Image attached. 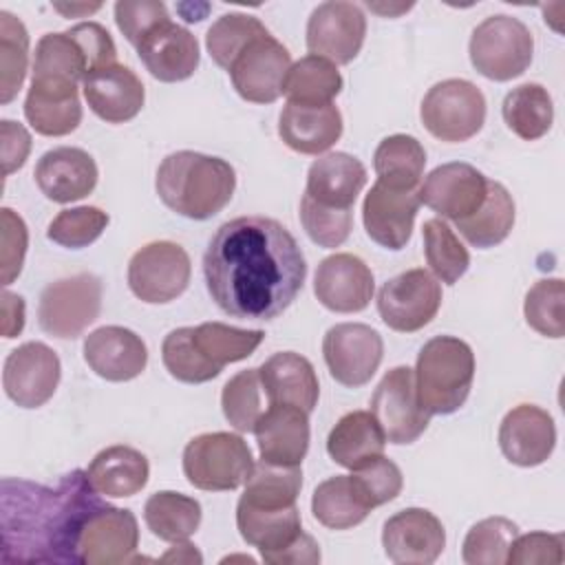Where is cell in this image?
<instances>
[{
  "label": "cell",
  "mask_w": 565,
  "mask_h": 565,
  "mask_svg": "<svg viewBox=\"0 0 565 565\" xmlns=\"http://www.w3.org/2000/svg\"><path fill=\"white\" fill-rule=\"evenodd\" d=\"M212 300L241 320H274L300 294L307 263L291 232L267 216L223 223L203 256Z\"/></svg>",
  "instance_id": "1"
},
{
  "label": "cell",
  "mask_w": 565,
  "mask_h": 565,
  "mask_svg": "<svg viewBox=\"0 0 565 565\" xmlns=\"http://www.w3.org/2000/svg\"><path fill=\"white\" fill-rule=\"evenodd\" d=\"M0 505L4 563H79L82 527L106 501L86 470H73L55 488L2 479Z\"/></svg>",
  "instance_id": "2"
},
{
  "label": "cell",
  "mask_w": 565,
  "mask_h": 565,
  "mask_svg": "<svg viewBox=\"0 0 565 565\" xmlns=\"http://www.w3.org/2000/svg\"><path fill=\"white\" fill-rule=\"evenodd\" d=\"M154 188L172 212L192 221H205L232 201L236 172L221 157L179 150L161 161Z\"/></svg>",
  "instance_id": "3"
},
{
  "label": "cell",
  "mask_w": 565,
  "mask_h": 565,
  "mask_svg": "<svg viewBox=\"0 0 565 565\" xmlns=\"http://www.w3.org/2000/svg\"><path fill=\"white\" fill-rule=\"evenodd\" d=\"M475 380V353L468 342L455 335L428 340L415 366V386L422 406L430 415H450L459 411Z\"/></svg>",
  "instance_id": "4"
},
{
  "label": "cell",
  "mask_w": 565,
  "mask_h": 565,
  "mask_svg": "<svg viewBox=\"0 0 565 565\" xmlns=\"http://www.w3.org/2000/svg\"><path fill=\"white\" fill-rule=\"evenodd\" d=\"M254 470L247 441L234 433H203L188 441L183 450L185 479L207 492L241 488Z\"/></svg>",
  "instance_id": "5"
},
{
  "label": "cell",
  "mask_w": 565,
  "mask_h": 565,
  "mask_svg": "<svg viewBox=\"0 0 565 565\" xmlns=\"http://www.w3.org/2000/svg\"><path fill=\"white\" fill-rule=\"evenodd\" d=\"M470 62L488 79L508 82L523 75L532 62L534 38L512 15H490L470 35Z\"/></svg>",
  "instance_id": "6"
},
{
  "label": "cell",
  "mask_w": 565,
  "mask_h": 565,
  "mask_svg": "<svg viewBox=\"0 0 565 565\" xmlns=\"http://www.w3.org/2000/svg\"><path fill=\"white\" fill-rule=\"evenodd\" d=\"M102 309V280L82 271L49 282L38 302V322L53 338L73 340L88 329Z\"/></svg>",
  "instance_id": "7"
},
{
  "label": "cell",
  "mask_w": 565,
  "mask_h": 565,
  "mask_svg": "<svg viewBox=\"0 0 565 565\" xmlns=\"http://www.w3.org/2000/svg\"><path fill=\"white\" fill-rule=\"evenodd\" d=\"M419 115L424 128L439 141H468L486 121V97L468 79H444L428 88Z\"/></svg>",
  "instance_id": "8"
},
{
  "label": "cell",
  "mask_w": 565,
  "mask_h": 565,
  "mask_svg": "<svg viewBox=\"0 0 565 565\" xmlns=\"http://www.w3.org/2000/svg\"><path fill=\"white\" fill-rule=\"evenodd\" d=\"M192 276L188 252L172 241H152L137 249L128 263L130 291L150 305H163L179 298Z\"/></svg>",
  "instance_id": "9"
},
{
  "label": "cell",
  "mask_w": 565,
  "mask_h": 565,
  "mask_svg": "<svg viewBox=\"0 0 565 565\" xmlns=\"http://www.w3.org/2000/svg\"><path fill=\"white\" fill-rule=\"evenodd\" d=\"M441 307L439 280L422 267L386 280L377 294V311L384 324L399 333L424 329Z\"/></svg>",
  "instance_id": "10"
},
{
  "label": "cell",
  "mask_w": 565,
  "mask_h": 565,
  "mask_svg": "<svg viewBox=\"0 0 565 565\" xmlns=\"http://www.w3.org/2000/svg\"><path fill=\"white\" fill-rule=\"evenodd\" d=\"M371 413L391 444H413L424 435L430 413L417 397L415 371L411 366H395L382 377L371 397Z\"/></svg>",
  "instance_id": "11"
},
{
  "label": "cell",
  "mask_w": 565,
  "mask_h": 565,
  "mask_svg": "<svg viewBox=\"0 0 565 565\" xmlns=\"http://www.w3.org/2000/svg\"><path fill=\"white\" fill-rule=\"evenodd\" d=\"M322 355L335 382L349 388L364 386L380 369L382 335L362 322H340L324 333Z\"/></svg>",
  "instance_id": "12"
},
{
  "label": "cell",
  "mask_w": 565,
  "mask_h": 565,
  "mask_svg": "<svg viewBox=\"0 0 565 565\" xmlns=\"http://www.w3.org/2000/svg\"><path fill=\"white\" fill-rule=\"evenodd\" d=\"M291 66V55L271 33L249 42L227 73L236 93L252 104H271L282 95L285 77Z\"/></svg>",
  "instance_id": "13"
},
{
  "label": "cell",
  "mask_w": 565,
  "mask_h": 565,
  "mask_svg": "<svg viewBox=\"0 0 565 565\" xmlns=\"http://www.w3.org/2000/svg\"><path fill=\"white\" fill-rule=\"evenodd\" d=\"M366 18L353 2L329 0L318 4L307 22V49L333 64H349L364 44Z\"/></svg>",
  "instance_id": "14"
},
{
  "label": "cell",
  "mask_w": 565,
  "mask_h": 565,
  "mask_svg": "<svg viewBox=\"0 0 565 565\" xmlns=\"http://www.w3.org/2000/svg\"><path fill=\"white\" fill-rule=\"evenodd\" d=\"M60 375V358L51 347L44 342H24L7 355L2 386L7 397L18 406L38 408L53 397Z\"/></svg>",
  "instance_id": "15"
},
{
  "label": "cell",
  "mask_w": 565,
  "mask_h": 565,
  "mask_svg": "<svg viewBox=\"0 0 565 565\" xmlns=\"http://www.w3.org/2000/svg\"><path fill=\"white\" fill-rule=\"evenodd\" d=\"M139 545V525L130 510L102 505L88 516L77 541L79 563L119 565L132 563Z\"/></svg>",
  "instance_id": "16"
},
{
  "label": "cell",
  "mask_w": 565,
  "mask_h": 565,
  "mask_svg": "<svg viewBox=\"0 0 565 565\" xmlns=\"http://www.w3.org/2000/svg\"><path fill=\"white\" fill-rule=\"evenodd\" d=\"M488 179L475 166L452 161L437 166L417 188L419 203L444 218L461 221L477 212L486 199Z\"/></svg>",
  "instance_id": "17"
},
{
  "label": "cell",
  "mask_w": 565,
  "mask_h": 565,
  "mask_svg": "<svg viewBox=\"0 0 565 565\" xmlns=\"http://www.w3.org/2000/svg\"><path fill=\"white\" fill-rule=\"evenodd\" d=\"M382 545L393 563L430 565L446 547V532L430 510L406 508L384 523Z\"/></svg>",
  "instance_id": "18"
},
{
  "label": "cell",
  "mask_w": 565,
  "mask_h": 565,
  "mask_svg": "<svg viewBox=\"0 0 565 565\" xmlns=\"http://www.w3.org/2000/svg\"><path fill=\"white\" fill-rule=\"evenodd\" d=\"M375 291L371 267L355 254H333L320 260L313 294L322 307L335 313H355L369 307Z\"/></svg>",
  "instance_id": "19"
},
{
  "label": "cell",
  "mask_w": 565,
  "mask_h": 565,
  "mask_svg": "<svg viewBox=\"0 0 565 565\" xmlns=\"http://www.w3.org/2000/svg\"><path fill=\"white\" fill-rule=\"evenodd\" d=\"M419 205L417 190H397L377 181L362 203V221L369 238L393 252L406 247Z\"/></svg>",
  "instance_id": "20"
},
{
  "label": "cell",
  "mask_w": 565,
  "mask_h": 565,
  "mask_svg": "<svg viewBox=\"0 0 565 565\" xmlns=\"http://www.w3.org/2000/svg\"><path fill=\"white\" fill-rule=\"evenodd\" d=\"M556 446L552 415L534 404H519L505 413L499 426V448L514 466L532 468L547 461Z\"/></svg>",
  "instance_id": "21"
},
{
  "label": "cell",
  "mask_w": 565,
  "mask_h": 565,
  "mask_svg": "<svg viewBox=\"0 0 565 565\" xmlns=\"http://www.w3.org/2000/svg\"><path fill=\"white\" fill-rule=\"evenodd\" d=\"M135 49L146 71L168 84L192 77L201 60L196 38L172 20L157 24Z\"/></svg>",
  "instance_id": "22"
},
{
  "label": "cell",
  "mask_w": 565,
  "mask_h": 565,
  "mask_svg": "<svg viewBox=\"0 0 565 565\" xmlns=\"http://www.w3.org/2000/svg\"><path fill=\"white\" fill-rule=\"evenodd\" d=\"M84 360L99 377L108 382H128L143 373L148 349L135 331L106 324L86 335Z\"/></svg>",
  "instance_id": "23"
},
{
  "label": "cell",
  "mask_w": 565,
  "mask_h": 565,
  "mask_svg": "<svg viewBox=\"0 0 565 565\" xmlns=\"http://www.w3.org/2000/svg\"><path fill=\"white\" fill-rule=\"evenodd\" d=\"M82 90L88 108L106 124H124L135 119L146 99L143 84L135 71L117 62L90 71L82 82Z\"/></svg>",
  "instance_id": "24"
},
{
  "label": "cell",
  "mask_w": 565,
  "mask_h": 565,
  "mask_svg": "<svg viewBox=\"0 0 565 565\" xmlns=\"http://www.w3.org/2000/svg\"><path fill=\"white\" fill-rule=\"evenodd\" d=\"M35 183L42 194L55 203H73L88 196L97 185L95 159L73 146L46 150L35 166Z\"/></svg>",
  "instance_id": "25"
},
{
  "label": "cell",
  "mask_w": 565,
  "mask_h": 565,
  "mask_svg": "<svg viewBox=\"0 0 565 565\" xmlns=\"http://www.w3.org/2000/svg\"><path fill=\"white\" fill-rule=\"evenodd\" d=\"M252 433L263 461L300 466L309 450V413L291 404H269Z\"/></svg>",
  "instance_id": "26"
},
{
  "label": "cell",
  "mask_w": 565,
  "mask_h": 565,
  "mask_svg": "<svg viewBox=\"0 0 565 565\" xmlns=\"http://www.w3.org/2000/svg\"><path fill=\"white\" fill-rule=\"evenodd\" d=\"M267 404H291L311 413L320 397L313 364L294 351L274 353L258 366Z\"/></svg>",
  "instance_id": "27"
},
{
  "label": "cell",
  "mask_w": 565,
  "mask_h": 565,
  "mask_svg": "<svg viewBox=\"0 0 565 565\" xmlns=\"http://www.w3.org/2000/svg\"><path fill=\"white\" fill-rule=\"evenodd\" d=\"M24 117L31 128L44 137L71 135L82 121L77 84L31 79L24 99Z\"/></svg>",
  "instance_id": "28"
},
{
  "label": "cell",
  "mask_w": 565,
  "mask_h": 565,
  "mask_svg": "<svg viewBox=\"0 0 565 565\" xmlns=\"http://www.w3.org/2000/svg\"><path fill=\"white\" fill-rule=\"evenodd\" d=\"M366 185V168L349 152H329L316 159L307 172L305 196L335 210H351Z\"/></svg>",
  "instance_id": "29"
},
{
  "label": "cell",
  "mask_w": 565,
  "mask_h": 565,
  "mask_svg": "<svg viewBox=\"0 0 565 565\" xmlns=\"http://www.w3.org/2000/svg\"><path fill=\"white\" fill-rule=\"evenodd\" d=\"M278 135L287 148L300 154H320L342 135V115L338 106L289 104L278 119Z\"/></svg>",
  "instance_id": "30"
},
{
  "label": "cell",
  "mask_w": 565,
  "mask_h": 565,
  "mask_svg": "<svg viewBox=\"0 0 565 565\" xmlns=\"http://www.w3.org/2000/svg\"><path fill=\"white\" fill-rule=\"evenodd\" d=\"M236 525L243 541L247 545L258 547L265 563H274V558L302 534L300 512L296 503L287 508L267 510L238 501Z\"/></svg>",
  "instance_id": "31"
},
{
  "label": "cell",
  "mask_w": 565,
  "mask_h": 565,
  "mask_svg": "<svg viewBox=\"0 0 565 565\" xmlns=\"http://www.w3.org/2000/svg\"><path fill=\"white\" fill-rule=\"evenodd\" d=\"M90 486L110 499H124L141 492L150 477V466L143 452L132 446H108L99 450L86 468Z\"/></svg>",
  "instance_id": "32"
},
{
  "label": "cell",
  "mask_w": 565,
  "mask_h": 565,
  "mask_svg": "<svg viewBox=\"0 0 565 565\" xmlns=\"http://www.w3.org/2000/svg\"><path fill=\"white\" fill-rule=\"evenodd\" d=\"M386 435L371 411H351L338 419L327 437L329 457L342 468L358 470L384 455Z\"/></svg>",
  "instance_id": "33"
},
{
  "label": "cell",
  "mask_w": 565,
  "mask_h": 565,
  "mask_svg": "<svg viewBox=\"0 0 565 565\" xmlns=\"http://www.w3.org/2000/svg\"><path fill=\"white\" fill-rule=\"evenodd\" d=\"M373 505L353 475H335L318 483L311 497V512L329 530H349L362 523Z\"/></svg>",
  "instance_id": "34"
},
{
  "label": "cell",
  "mask_w": 565,
  "mask_h": 565,
  "mask_svg": "<svg viewBox=\"0 0 565 565\" xmlns=\"http://www.w3.org/2000/svg\"><path fill=\"white\" fill-rule=\"evenodd\" d=\"M459 234L475 247L488 249L508 238L514 225L512 194L499 181H488V192L477 212L455 221Z\"/></svg>",
  "instance_id": "35"
},
{
  "label": "cell",
  "mask_w": 565,
  "mask_h": 565,
  "mask_svg": "<svg viewBox=\"0 0 565 565\" xmlns=\"http://www.w3.org/2000/svg\"><path fill=\"white\" fill-rule=\"evenodd\" d=\"M201 503L194 497L161 490L150 494L143 505L148 530L168 543L188 541L201 525Z\"/></svg>",
  "instance_id": "36"
},
{
  "label": "cell",
  "mask_w": 565,
  "mask_h": 565,
  "mask_svg": "<svg viewBox=\"0 0 565 565\" xmlns=\"http://www.w3.org/2000/svg\"><path fill=\"white\" fill-rule=\"evenodd\" d=\"M340 90L342 75L338 73L335 64L311 53L289 66L282 86V95H287V102L300 106L333 104V97H338Z\"/></svg>",
  "instance_id": "37"
},
{
  "label": "cell",
  "mask_w": 565,
  "mask_h": 565,
  "mask_svg": "<svg viewBox=\"0 0 565 565\" xmlns=\"http://www.w3.org/2000/svg\"><path fill=\"white\" fill-rule=\"evenodd\" d=\"M426 166L424 146L411 135H391L373 154L377 181L397 190H417Z\"/></svg>",
  "instance_id": "38"
},
{
  "label": "cell",
  "mask_w": 565,
  "mask_h": 565,
  "mask_svg": "<svg viewBox=\"0 0 565 565\" xmlns=\"http://www.w3.org/2000/svg\"><path fill=\"white\" fill-rule=\"evenodd\" d=\"M501 113L508 128L525 141H534L547 135L554 121L552 97L545 86L534 82L512 88L503 99Z\"/></svg>",
  "instance_id": "39"
},
{
  "label": "cell",
  "mask_w": 565,
  "mask_h": 565,
  "mask_svg": "<svg viewBox=\"0 0 565 565\" xmlns=\"http://www.w3.org/2000/svg\"><path fill=\"white\" fill-rule=\"evenodd\" d=\"M263 338L265 333L260 329H238L223 322H203L192 327L194 347L218 371H223L225 364L249 358Z\"/></svg>",
  "instance_id": "40"
},
{
  "label": "cell",
  "mask_w": 565,
  "mask_h": 565,
  "mask_svg": "<svg viewBox=\"0 0 565 565\" xmlns=\"http://www.w3.org/2000/svg\"><path fill=\"white\" fill-rule=\"evenodd\" d=\"M302 488L300 466H276L267 461L254 463L252 475L245 481V490L238 501L254 508H287L294 505Z\"/></svg>",
  "instance_id": "41"
},
{
  "label": "cell",
  "mask_w": 565,
  "mask_h": 565,
  "mask_svg": "<svg viewBox=\"0 0 565 565\" xmlns=\"http://www.w3.org/2000/svg\"><path fill=\"white\" fill-rule=\"evenodd\" d=\"M88 75L86 60L77 46V42L64 33H46L40 38L33 57V75L31 79H49V82H71L79 84Z\"/></svg>",
  "instance_id": "42"
},
{
  "label": "cell",
  "mask_w": 565,
  "mask_h": 565,
  "mask_svg": "<svg viewBox=\"0 0 565 565\" xmlns=\"http://www.w3.org/2000/svg\"><path fill=\"white\" fill-rule=\"evenodd\" d=\"M424 256L437 280L455 285L470 267V254L452 227L441 218H428L422 227Z\"/></svg>",
  "instance_id": "43"
},
{
  "label": "cell",
  "mask_w": 565,
  "mask_h": 565,
  "mask_svg": "<svg viewBox=\"0 0 565 565\" xmlns=\"http://www.w3.org/2000/svg\"><path fill=\"white\" fill-rule=\"evenodd\" d=\"M267 26L249 13H225L221 15L205 35V46L212 60L221 68H230V64L236 60V55L256 38L267 35Z\"/></svg>",
  "instance_id": "44"
},
{
  "label": "cell",
  "mask_w": 565,
  "mask_h": 565,
  "mask_svg": "<svg viewBox=\"0 0 565 565\" xmlns=\"http://www.w3.org/2000/svg\"><path fill=\"white\" fill-rule=\"evenodd\" d=\"M516 534L519 527L510 519L488 516L468 530L461 558L468 565H503Z\"/></svg>",
  "instance_id": "45"
},
{
  "label": "cell",
  "mask_w": 565,
  "mask_h": 565,
  "mask_svg": "<svg viewBox=\"0 0 565 565\" xmlns=\"http://www.w3.org/2000/svg\"><path fill=\"white\" fill-rule=\"evenodd\" d=\"M0 64L2 88L0 102L9 104L22 88L29 64V33L13 13L0 11Z\"/></svg>",
  "instance_id": "46"
},
{
  "label": "cell",
  "mask_w": 565,
  "mask_h": 565,
  "mask_svg": "<svg viewBox=\"0 0 565 565\" xmlns=\"http://www.w3.org/2000/svg\"><path fill=\"white\" fill-rule=\"evenodd\" d=\"M263 384L258 369H247L230 377L221 393V406L225 419L238 433H252L263 415Z\"/></svg>",
  "instance_id": "47"
},
{
  "label": "cell",
  "mask_w": 565,
  "mask_h": 565,
  "mask_svg": "<svg viewBox=\"0 0 565 565\" xmlns=\"http://www.w3.org/2000/svg\"><path fill=\"white\" fill-rule=\"evenodd\" d=\"M161 360L168 373L185 384H203L214 380L221 371L214 369L194 347L192 327L172 329L161 344Z\"/></svg>",
  "instance_id": "48"
},
{
  "label": "cell",
  "mask_w": 565,
  "mask_h": 565,
  "mask_svg": "<svg viewBox=\"0 0 565 565\" xmlns=\"http://www.w3.org/2000/svg\"><path fill=\"white\" fill-rule=\"evenodd\" d=\"M563 300H565V285L561 278L539 280L530 287L523 302V313L527 324L547 338H563L565 322H563Z\"/></svg>",
  "instance_id": "49"
},
{
  "label": "cell",
  "mask_w": 565,
  "mask_h": 565,
  "mask_svg": "<svg viewBox=\"0 0 565 565\" xmlns=\"http://www.w3.org/2000/svg\"><path fill=\"white\" fill-rule=\"evenodd\" d=\"M108 225V214L95 205L62 210L46 230V236L68 249H82L95 243Z\"/></svg>",
  "instance_id": "50"
},
{
  "label": "cell",
  "mask_w": 565,
  "mask_h": 565,
  "mask_svg": "<svg viewBox=\"0 0 565 565\" xmlns=\"http://www.w3.org/2000/svg\"><path fill=\"white\" fill-rule=\"evenodd\" d=\"M300 223H302L307 236L316 245L331 249V247H340L349 238L351 225H353V212L318 205L309 196L302 194Z\"/></svg>",
  "instance_id": "51"
},
{
  "label": "cell",
  "mask_w": 565,
  "mask_h": 565,
  "mask_svg": "<svg viewBox=\"0 0 565 565\" xmlns=\"http://www.w3.org/2000/svg\"><path fill=\"white\" fill-rule=\"evenodd\" d=\"M353 477L373 508L393 501L402 492V486H404L402 470L397 468L395 461L386 459L384 455H380L377 459L353 470Z\"/></svg>",
  "instance_id": "52"
},
{
  "label": "cell",
  "mask_w": 565,
  "mask_h": 565,
  "mask_svg": "<svg viewBox=\"0 0 565 565\" xmlns=\"http://www.w3.org/2000/svg\"><path fill=\"white\" fill-rule=\"evenodd\" d=\"M168 20V9L159 0H119L115 4V22L132 46H137L157 24Z\"/></svg>",
  "instance_id": "53"
},
{
  "label": "cell",
  "mask_w": 565,
  "mask_h": 565,
  "mask_svg": "<svg viewBox=\"0 0 565 565\" xmlns=\"http://www.w3.org/2000/svg\"><path fill=\"white\" fill-rule=\"evenodd\" d=\"M565 561V539L563 534L530 532L514 536L508 561L510 565H561Z\"/></svg>",
  "instance_id": "54"
},
{
  "label": "cell",
  "mask_w": 565,
  "mask_h": 565,
  "mask_svg": "<svg viewBox=\"0 0 565 565\" xmlns=\"http://www.w3.org/2000/svg\"><path fill=\"white\" fill-rule=\"evenodd\" d=\"M0 225H2V249H0V267H2V285H11L24 263L26 245H29V232L22 221L11 207L0 210Z\"/></svg>",
  "instance_id": "55"
},
{
  "label": "cell",
  "mask_w": 565,
  "mask_h": 565,
  "mask_svg": "<svg viewBox=\"0 0 565 565\" xmlns=\"http://www.w3.org/2000/svg\"><path fill=\"white\" fill-rule=\"evenodd\" d=\"M79 46L88 73L110 66L117 60V46L110 38V33L99 22H79L66 31Z\"/></svg>",
  "instance_id": "56"
},
{
  "label": "cell",
  "mask_w": 565,
  "mask_h": 565,
  "mask_svg": "<svg viewBox=\"0 0 565 565\" xmlns=\"http://www.w3.org/2000/svg\"><path fill=\"white\" fill-rule=\"evenodd\" d=\"M0 143H2V174L9 177L11 172L20 170L31 152V135L22 124L11 119L0 121Z\"/></svg>",
  "instance_id": "57"
},
{
  "label": "cell",
  "mask_w": 565,
  "mask_h": 565,
  "mask_svg": "<svg viewBox=\"0 0 565 565\" xmlns=\"http://www.w3.org/2000/svg\"><path fill=\"white\" fill-rule=\"evenodd\" d=\"M24 329V300L9 289L2 291V335L15 338Z\"/></svg>",
  "instance_id": "58"
},
{
  "label": "cell",
  "mask_w": 565,
  "mask_h": 565,
  "mask_svg": "<svg viewBox=\"0 0 565 565\" xmlns=\"http://www.w3.org/2000/svg\"><path fill=\"white\" fill-rule=\"evenodd\" d=\"M159 561L161 563H201L203 556L199 554V550L192 543L177 541Z\"/></svg>",
  "instance_id": "59"
},
{
  "label": "cell",
  "mask_w": 565,
  "mask_h": 565,
  "mask_svg": "<svg viewBox=\"0 0 565 565\" xmlns=\"http://www.w3.org/2000/svg\"><path fill=\"white\" fill-rule=\"evenodd\" d=\"M102 4H55V9L68 18H75L79 13H93L97 11Z\"/></svg>",
  "instance_id": "60"
}]
</instances>
